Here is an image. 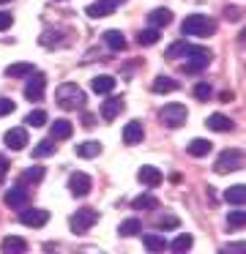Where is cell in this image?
Here are the masks:
<instances>
[{"mask_svg": "<svg viewBox=\"0 0 246 254\" xmlns=\"http://www.w3.org/2000/svg\"><path fill=\"white\" fill-rule=\"evenodd\" d=\"M0 249H3L5 254H25L27 252V241L19 235H8L0 241Z\"/></svg>", "mask_w": 246, "mask_h": 254, "instance_id": "15", "label": "cell"}, {"mask_svg": "<svg viewBox=\"0 0 246 254\" xmlns=\"http://www.w3.org/2000/svg\"><path fill=\"white\" fill-rule=\"evenodd\" d=\"M36 68H33V63H11L8 68H5V74L8 77H27V74H33Z\"/></svg>", "mask_w": 246, "mask_h": 254, "instance_id": "32", "label": "cell"}, {"mask_svg": "<svg viewBox=\"0 0 246 254\" xmlns=\"http://www.w3.org/2000/svg\"><path fill=\"white\" fill-rule=\"evenodd\" d=\"M211 93H213V90H211V85H208V82H197L194 85V99L208 101V99H211Z\"/></svg>", "mask_w": 246, "mask_h": 254, "instance_id": "36", "label": "cell"}, {"mask_svg": "<svg viewBox=\"0 0 246 254\" xmlns=\"http://www.w3.org/2000/svg\"><path fill=\"white\" fill-rule=\"evenodd\" d=\"M159 118H162V123L167 128H180L186 123V118H189V110H186L183 104H178V101H169V104L162 107Z\"/></svg>", "mask_w": 246, "mask_h": 254, "instance_id": "4", "label": "cell"}, {"mask_svg": "<svg viewBox=\"0 0 246 254\" xmlns=\"http://www.w3.org/2000/svg\"><path fill=\"white\" fill-rule=\"evenodd\" d=\"M178 88H180V82H178V79L164 77V74H159V77L151 82V90H153V93H175Z\"/></svg>", "mask_w": 246, "mask_h": 254, "instance_id": "16", "label": "cell"}, {"mask_svg": "<svg viewBox=\"0 0 246 254\" xmlns=\"http://www.w3.org/2000/svg\"><path fill=\"white\" fill-rule=\"evenodd\" d=\"M115 8H118V3L115 0H96V3H90L87 6V17L90 19H104V17H109V14H115Z\"/></svg>", "mask_w": 246, "mask_h": 254, "instance_id": "10", "label": "cell"}, {"mask_svg": "<svg viewBox=\"0 0 246 254\" xmlns=\"http://www.w3.org/2000/svg\"><path fill=\"white\" fill-rule=\"evenodd\" d=\"M33 153V159H47V156H52L55 153V139L49 137V139H41V142L36 145V148L30 150Z\"/></svg>", "mask_w": 246, "mask_h": 254, "instance_id": "29", "label": "cell"}, {"mask_svg": "<svg viewBox=\"0 0 246 254\" xmlns=\"http://www.w3.org/2000/svg\"><path fill=\"white\" fill-rule=\"evenodd\" d=\"M93 123H96V115H93V112H82V126L90 128Z\"/></svg>", "mask_w": 246, "mask_h": 254, "instance_id": "42", "label": "cell"}, {"mask_svg": "<svg viewBox=\"0 0 246 254\" xmlns=\"http://www.w3.org/2000/svg\"><path fill=\"white\" fill-rule=\"evenodd\" d=\"M142 243H145L148 252H164L167 249V238L162 232H148V235H142Z\"/></svg>", "mask_w": 246, "mask_h": 254, "instance_id": "21", "label": "cell"}, {"mask_svg": "<svg viewBox=\"0 0 246 254\" xmlns=\"http://www.w3.org/2000/svg\"><path fill=\"white\" fill-rule=\"evenodd\" d=\"M169 249H172V252H178V254H183V252H189L191 246H194V238L189 235V232H180L178 238H175L172 243H167Z\"/></svg>", "mask_w": 246, "mask_h": 254, "instance_id": "27", "label": "cell"}, {"mask_svg": "<svg viewBox=\"0 0 246 254\" xmlns=\"http://www.w3.org/2000/svg\"><path fill=\"white\" fill-rule=\"evenodd\" d=\"M90 88H93V93L107 96V93H112V90H115V77H109V74H101V77L90 79Z\"/></svg>", "mask_w": 246, "mask_h": 254, "instance_id": "19", "label": "cell"}, {"mask_svg": "<svg viewBox=\"0 0 246 254\" xmlns=\"http://www.w3.org/2000/svg\"><path fill=\"white\" fill-rule=\"evenodd\" d=\"M224 17H227L230 22H241V8L238 6H227L224 8Z\"/></svg>", "mask_w": 246, "mask_h": 254, "instance_id": "40", "label": "cell"}, {"mask_svg": "<svg viewBox=\"0 0 246 254\" xmlns=\"http://www.w3.org/2000/svg\"><path fill=\"white\" fill-rule=\"evenodd\" d=\"M16 110V104L11 99H5V96H0V118L3 115H11V112Z\"/></svg>", "mask_w": 246, "mask_h": 254, "instance_id": "39", "label": "cell"}, {"mask_svg": "<svg viewBox=\"0 0 246 254\" xmlns=\"http://www.w3.org/2000/svg\"><path fill=\"white\" fill-rule=\"evenodd\" d=\"M205 126L211 128V131H219V134H224V131H230V128H233V121H230L227 115H222V112H213V115H208Z\"/></svg>", "mask_w": 246, "mask_h": 254, "instance_id": "17", "label": "cell"}, {"mask_svg": "<svg viewBox=\"0 0 246 254\" xmlns=\"http://www.w3.org/2000/svg\"><path fill=\"white\" fill-rule=\"evenodd\" d=\"M183 50H186V41H175V44L167 50V55H164V58H167V61H178V58L183 55Z\"/></svg>", "mask_w": 246, "mask_h": 254, "instance_id": "37", "label": "cell"}, {"mask_svg": "<svg viewBox=\"0 0 246 254\" xmlns=\"http://www.w3.org/2000/svg\"><path fill=\"white\" fill-rule=\"evenodd\" d=\"M186 150H189V156H194V159H202V156L211 153V142H208V139H191V142L186 145Z\"/></svg>", "mask_w": 246, "mask_h": 254, "instance_id": "25", "label": "cell"}, {"mask_svg": "<svg viewBox=\"0 0 246 254\" xmlns=\"http://www.w3.org/2000/svg\"><path fill=\"white\" fill-rule=\"evenodd\" d=\"M159 230H172V227H178V219L175 216H162V219L156 221Z\"/></svg>", "mask_w": 246, "mask_h": 254, "instance_id": "38", "label": "cell"}, {"mask_svg": "<svg viewBox=\"0 0 246 254\" xmlns=\"http://www.w3.org/2000/svg\"><path fill=\"white\" fill-rule=\"evenodd\" d=\"M5 145H8L11 150H22L27 145V131L25 128H8V131H5Z\"/></svg>", "mask_w": 246, "mask_h": 254, "instance_id": "18", "label": "cell"}, {"mask_svg": "<svg viewBox=\"0 0 246 254\" xmlns=\"http://www.w3.org/2000/svg\"><path fill=\"white\" fill-rule=\"evenodd\" d=\"M98 153H101V142L98 139H85V142L77 145V156L80 159H96Z\"/></svg>", "mask_w": 246, "mask_h": 254, "instance_id": "20", "label": "cell"}, {"mask_svg": "<svg viewBox=\"0 0 246 254\" xmlns=\"http://www.w3.org/2000/svg\"><path fill=\"white\" fill-rule=\"evenodd\" d=\"M5 172H8V159H5V156H0V181L5 178Z\"/></svg>", "mask_w": 246, "mask_h": 254, "instance_id": "43", "label": "cell"}, {"mask_svg": "<svg viewBox=\"0 0 246 254\" xmlns=\"http://www.w3.org/2000/svg\"><path fill=\"white\" fill-rule=\"evenodd\" d=\"M11 25H14V17H11V14H5V11H0V30H8Z\"/></svg>", "mask_w": 246, "mask_h": 254, "instance_id": "41", "label": "cell"}, {"mask_svg": "<svg viewBox=\"0 0 246 254\" xmlns=\"http://www.w3.org/2000/svg\"><path fill=\"white\" fill-rule=\"evenodd\" d=\"M241 167H244V153H241L238 148H227V150L219 153L213 170H216L219 175H224V172H235V170H241Z\"/></svg>", "mask_w": 246, "mask_h": 254, "instance_id": "5", "label": "cell"}, {"mask_svg": "<svg viewBox=\"0 0 246 254\" xmlns=\"http://www.w3.org/2000/svg\"><path fill=\"white\" fill-rule=\"evenodd\" d=\"M216 30V22L208 19L205 14H189L180 25V33L183 36H194V39H205V36H213Z\"/></svg>", "mask_w": 246, "mask_h": 254, "instance_id": "2", "label": "cell"}, {"mask_svg": "<svg viewBox=\"0 0 246 254\" xmlns=\"http://www.w3.org/2000/svg\"><path fill=\"white\" fill-rule=\"evenodd\" d=\"M27 202H30V197H27V189L22 186H14V189H8V191H5V205H11V208H27Z\"/></svg>", "mask_w": 246, "mask_h": 254, "instance_id": "12", "label": "cell"}, {"mask_svg": "<svg viewBox=\"0 0 246 254\" xmlns=\"http://www.w3.org/2000/svg\"><path fill=\"white\" fill-rule=\"evenodd\" d=\"M69 137H71V121H66V118L52 121V139H69Z\"/></svg>", "mask_w": 246, "mask_h": 254, "instance_id": "26", "label": "cell"}, {"mask_svg": "<svg viewBox=\"0 0 246 254\" xmlns=\"http://www.w3.org/2000/svg\"><path fill=\"white\" fill-rule=\"evenodd\" d=\"M38 181H44V167H30V170H25L19 178L22 186H25V183H38Z\"/></svg>", "mask_w": 246, "mask_h": 254, "instance_id": "33", "label": "cell"}, {"mask_svg": "<svg viewBox=\"0 0 246 254\" xmlns=\"http://www.w3.org/2000/svg\"><path fill=\"white\" fill-rule=\"evenodd\" d=\"M123 110H126V101L120 99V96H109L107 101H101V118L104 121H115Z\"/></svg>", "mask_w": 246, "mask_h": 254, "instance_id": "11", "label": "cell"}, {"mask_svg": "<svg viewBox=\"0 0 246 254\" xmlns=\"http://www.w3.org/2000/svg\"><path fill=\"white\" fill-rule=\"evenodd\" d=\"M98 221V213L93 208H80V210H74V216H71V232H77V235H82V232H87L93 224Z\"/></svg>", "mask_w": 246, "mask_h": 254, "instance_id": "6", "label": "cell"}, {"mask_svg": "<svg viewBox=\"0 0 246 254\" xmlns=\"http://www.w3.org/2000/svg\"><path fill=\"white\" fill-rule=\"evenodd\" d=\"M151 25L153 28H167L169 22H172V11L169 8H156V11H151Z\"/></svg>", "mask_w": 246, "mask_h": 254, "instance_id": "24", "label": "cell"}, {"mask_svg": "<svg viewBox=\"0 0 246 254\" xmlns=\"http://www.w3.org/2000/svg\"><path fill=\"white\" fill-rule=\"evenodd\" d=\"M104 44H107L112 52L126 50V39H123V33H120V30H104Z\"/></svg>", "mask_w": 246, "mask_h": 254, "instance_id": "22", "label": "cell"}, {"mask_svg": "<svg viewBox=\"0 0 246 254\" xmlns=\"http://www.w3.org/2000/svg\"><path fill=\"white\" fill-rule=\"evenodd\" d=\"M19 221L25 227H44L49 221V210H44V208H19Z\"/></svg>", "mask_w": 246, "mask_h": 254, "instance_id": "9", "label": "cell"}, {"mask_svg": "<svg viewBox=\"0 0 246 254\" xmlns=\"http://www.w3.org/2000/svg\"><path fill=\"white\" fill-rule=\"evenodd\" d=\"M118 232H120V235H123V238L140 235V232H142V221H140V219H126L123 224L118 227Z\"/></svg>", "mask_w": 246, "mask_h": 254, "instance_id": "31", "label": "cell"}, {"mask_svg": "<svg viewBox=\"0 0 246 254\" xmlns=\"http://www.w3.org/2000/svg\"><path fill=\"white\" fill-rule=\"evenodd\" d=\"M25 123H30L33 128H41V126H47V112H44V110H33V112H27Z\"/></svg>", "mask_w": 246, "mask_h": 254, "instance_id": "34", "label": "cell"}, {"mask_svg": "<svg viewBox=\"0 0 246 254\" xmlns=\"http://www.w3.org/2000/svg\"><path fill=\"white\" fill-rule=\"evenodd\" d=\"M55 101L63 110H82L85 107V93H82V88L77 82H63L55 90Z\"/></svg>", "mask_w": 246, "mask_h": 254, "instance_id": "1", "label": "cell"}, {"mask_svg": "<svg viewBox=\"0 0 246 254\" xmlns=\"http://www.w3.org/2000/svg\"><path fill=\"white\" fill-rule=\"evenodd\" d=\"M227 224L233 227V230H241V227L246 224V213H244V210H230V213H227Z\"/></svg>", "mask_w": 246, "mask_h": 254, "instance_id": "35", "label": "cell"}, {"mask_svg": "<svg viewBox=\"0 0 246 254\" xmlns=\"http://www.w3.org/2000/svg\"><path fill=\"white\" fill-rule=\"evenodd\" d=\"M131 208H134V210H156L159 208V199L151 197V194H142V197L131 199Z\"/></svg>", "mask_w": 246, "mask_h": 254, "instance_id": "30", "label": "cell"}, {"mask_svg": "<svg viewBox=\"0 0 246 254\" xmlns=\"http://www.w3.org/2000/svg\"><path fill=\"white\" fill-rule=\"evenodd\" d=\"M159 39H162V30L159 28H148V30H140V33H137V44H142V47L156 44Z\"/></svg>", "mask_w": 246, "mask_h": 254, "instance_id": "28", "label": "cell"}, {"mask_svg": "<svg viewBox=\"0 0 246 254\" xmlns=\"http://www.w3.org/2000/svg\"><path fill=\"white\" fill-rule=\"evenodd\" d=\"M224 202H230V205H244L246 202V191H244V186L241 183H235V186H230L227 191H224Z\"/></svg>", "mask_w": 246, "mask_h": 254, "instance_id": "23", "label": "cell"}, {"mask_svg": "<svg viewBox=\"0 0 246 254\" xmlns=\"http://www.w3.org/2000/svg\"><path fill=\"white\" fill-rule=\"evenodd\" d=\"M183 58H186L183 71H186V74H197V71H202V68L211 63V50H205V47H197V44H186Z\"/></svg>", "mask_w": 246, "mask_h": 254, "instance_id": "3", "label": "cell"}, {"mask_svg": "<svg viewBox=\"0 0 246 254\" xmlns=\"http://www.w3.org/2000/svg\"><path fill=\"white\" fill-rule=\"evenodd\" d=\"M44 88H47V77L44 74H27V85H25V99L27 101H41L44 99Z\"/></svg>", "mask_w": 246, "mask_h": 254, "instance_id": "7", "label": "cell"}, {"mask_svg": "<svg viewBox=\"0 0 246 254\" xmlns=\"http://www.w3.org/2000/svg\"><path fill=\"white\" fill-rule=\"evenodd\" d=\"M3 3H8V0H0V6H3Z\"/></svg>", "mask_w": 246, "mask_h": 254, "instance_id": "44", "label": "cell"}, {"mask_svg": "<svg viewBox=\"0 0 246 254\" xmlns=\"http://www.w3.org/2000/svg\"><path fill=\"white\" fill-rule=\"evenodd\" d=\"M145 139V128H142L140 121H129L123 126V142L126 145H140Z\"/></svg>", "mask_w": 246, "mask_h": 254, "instance_id": "13", "label": "cell"}, {"mask_svg": "<svg viewBox=\"0 0 246 254\" xmlns=\"http://www.w3.org/2000/svg\"><path fill=\"white\" fill-rule=\"evenodd\" d=\"M90 189H93V181H90V175H85V172H74V175L69 178L71 197L82 199V197H87V194H90Z\"/></svg>", "mask_w": 246, "mask_h": 254, "instance_id": "8", "label": "cell"}, {"mask_svg": "<svg viewBox=\"0 0 246 254\" xmlns=\"http://www.w3.org/2000/svg\"><path fill=\"white\" fill-rule=\"evenodd\" d=\"M140 183H145L148 189H156L159 183H162V172H159V167H151V164H142L140 167Z\"/></svg>", "mask_w": 246, "mask_h": 254, "instance_id": "14", "label": "cell"}]
</instances>
